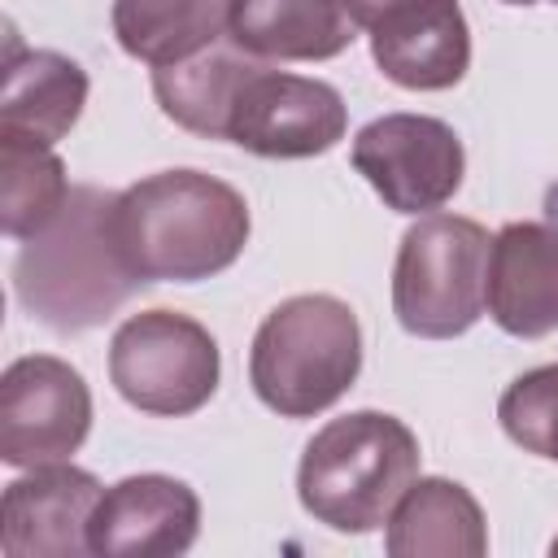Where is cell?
I'll use <instances>...</instances> for the list:
<instances>
[{"label":"cell","instance_id":"cell-1","mask_svg":"<svg viewBox=\"0 0 558 558\" xmlns=\"http://www.w3.org/2000/svg\"><path fill=\"white\" fill-rule=\"evenodd\" d=\"M248 201L205 170H161L113 196V244L140 283H196L248 244Z\"/></svg>","mask_w":558,"mask_h":558},{"label":"cell","instance_id":"cell-2","mask_svg":"<svg viewBox=\"0 0 558 558\" xmlns=\"http://www.w3.org/2000/svg\"><path fill=\"white\" fill-rule=\"evenodd\" d=\"M113 196L70 187L61 214L22 244L13 262L17 301L52 331H87L140 288L113 244Z\"/></svg>","mask_w":558,"mask_h":558},{"label":"cell","instance_id":"cell-3","mask_svg":"<svg viewBox=\"0 0 558 558\" xmlns=\"http://www.w3.org/2000/svg\"><path fill=\"white\" fill-rule=\"evenodd\" d=\"M418 480V436L384 410H353L314 432L296 466L305 514L331 532H375Z\"/></svg>","mask_w":558,"mask_h":558},{"label":"cell","instance_id":"cell-4","mask_svg":"<svg viewBox=\"0 0 558 558\" xmlns=\"http://www.w3.org/2000/svg\"><path fill=\"white\" fill-rule=\"evenodd\" d=\"M362 371V327L349 301L301 292L279 301L248 349V384L257 401L283 418L331 410Z\"/></svg>","mask_w":558,"mask_h":558},{"label":"cell","instance_id":"cell-5","mask_svg":"<svg viewBox=\"0 0 558 558\" xmlns=\"http://www.w3.org/2000/svg\"><path fill=\"white\" fill-rule=\"evenodd\" d=\"M493 235L462 214L418 218L397 248L392 314L410 336L453 340L484 314Z\"/></svg>","mask_w":558,"mask_h":558},{"label":"cell","instance_id":"cell-6","mask_svg":"<svg viewBox=\"0 0 558 558\" xmlns=\"http://www.w3.org/2000/svg\"><path fill=\"white\" fill-rule=\"evenodd\" d=\"M218 340L187 314H131L109 340V379L118 397L144 414L183 418L218 392Z\"/></svg>","mask_w":558,"mask_h":558},{"label":"cell","instance_id":"cell-7","mask_svg":"<svg viewBox=\"0 0 558 558\" xmlns=\"http://www.w3.org/2000/svg\"><path fill=\"white\" fill-rule=\"evenodd\" d=\"M344 126L349 109L331 83L266 70L262 61H253L240 74L222 113V140L240 144L244 153L279 161L318 157L336 148L344 140Z\"/></svg>","mask_w":558,"mask_h":558},{"label":"cell","instance_id":"cell-8","mask_svg":"<svg viewBox=\"0 0 558 558\" xmlns=\"http://www.w3.org/2000/svg\"><path fill=\"white\" fill-rule=\"evenodd\" d=\"M353 170L397 214H432L462 187L466 153L449 122L427 113H384L353 135Z\"/></svg>","mask_w":558,"mask_h":558},{"label":"cell","instance_id":"cell-9","mask_svg":"<svg viewBox=\"0 0 558 558\" xmlns=\"http://www.w3.org/2000/svg\"><path fill=\"white\" fill-rule=\"evenodd\" d=\"M92 432V392L83 375L52 357L26 353L0 375V458L9 466L65 462Z\"/></svg>","mask_w":558,"mask_h":558},{"label":"cell","instance_id":"cell-10","mask_svg":"<svg viewBox=\"0 0 558 558\" xmlns=\"http://www.w3.org/2000/svg\"><path fill=\"white\" fill-rule=\"evenodd\" d=\"M100 480L70 462H44L17 475L0 501V549L9 558H78L92 554L87 523Z\"/></svg>","mask_w":558,"mask_h":558},{"label":"cell","instance_id":"cell-11","mask_svg":"<svg viewBox=\"0 0 558 558\" xmlns=\"http://www.w3.org/2000/svg\"><path fill=\"white\" fill-rule=\"evenodd\" d=\"M201 532V497L174 475H126L100 493L87 545L100 558H170L187 554Z\"/></svg>","mask_w":558,"mask_h":558},{"label":"cell","instance_id":"cell-12","mask_svg":"<svg viewBox=\"0 0 558 558\" xmlns=\"http://www.w3.org/2000/svg\"><path fill=\"white\" fill-rule=\"evenodd\" d=\"M371 57L388 83L410 92H445L471 70V26L458 0H418L392 9L371 31Z\"/></svg>","mask_w":558,"mask_h":558},{"label":"cell","instance_id":"cell-13","mask_svg":"<svg viewBox=\"0 0 558 558\" xmlns=\"http://www.w3.org/2000/svg\"><path fill=\"white\" fill-rule=\"evenodd\" d=\"M484 305L519 340L558 331V227L506 222L488 248Z\"/></svg>","mask_w":558,"mask_h":558},{"label":"cell","instance_id":"cell-14","mask_svg":"<svg viewBox=\"0 0 558 558\" xmlns=\"http://www.w3.org/2000/svg\"><path fill=\"white\" fill-rule=\"evenodd\" d=\"M83 105H87V74L78 61L52 48H22L17 39H9L0 135L57 144L70 135Z\"/></svg>","mask_w":558,"mask_h":558},{"label":"cell","instance_id":"cell-15","mask_svg":"<svg viewBox=\"0 0 558 558\" xmlns=\"http://www.w3.org/2000/svg\"><path fill=\"white\" fill-rule=\"evenodd\" d=\"M392 558H484L488 523L480 501L445 475H418L388 514Z\"/></svg>","mask_w":558,"mask_h":558},{"label":"cell","instance_id":"cell-16","mask_svg":"<svg viewBox=\"0 0 558 558\" xmlns=\"http://www.w3.org/2000/svg\"><path fill=\"white\" fill-rule=\"evenodd\" d=\"M353 31L340 0H235L227 39L257 61H327Z\"/></svg>","mask_w":558,"mask_h":558},{"label":"cell","instance_id":"cell-17","mask_svg":"<svg viewBox=\"0 0 558 558\" xmlns=\"http://www.w3.org/2000/svg\"><path fill=\"white\" fill-rule=\"evenodd\" d=\"M235 0H113V35L144 65H174L231 35Z\"/></svg>","mask_w":558,"mask_h":558},{"label":"cell","instance_id":"cell-18","mask_svg":"<svg viewBox=\"0 0 558 558\" xmlns=\"http://www.w3.org/2000/svg\"><path fill=\"white\" fill-rule=\"evenodd\" d=\"M65 161L52 144L0 135V227L9 240L39 235L65 205Z\"/></svg>","mask_w":558,"mask_h":558},{"label":"cell","instance_id":"cell-19","mask_svg":"<svg viewBox=\"0 0 558 558\" xmlns=\"http://www.w3.org/2000/svg\"><path fill=\"white\" fill-rule=\"evenodd\" d=\"M497 418H501V432H506L519 449L545 458L549 427H554V418H558V362L519 375V379L501 392Z\"/></svg>","mask_w":558,"mask_h":558},{"label":"cell","instance_id":"cell-20","mask_svg":"<svg viewBox=\"0 0 558 558\" xmlns=\"http://www.w3.org/2000/svg\"><path fill=\"white\" fill-rule=\"evenodd\" d=\"M344 4V13H349V22L353 26H362V31H371L379 17H388L392 9H405V4H418V0H340Z\"/></svg>","mask_w":558,"mask_h":558},{"label":"cell","instance_id":"cell-21","mask_svg":"<svg viewBox=\"0 0 558 558\" xmlns=\"http://www.w3.org/2000/svg\"><path fill=\"white\" fill-rule=\"evenodd\" d=\"M545 458H549V462H558V418H554V427H549V445H545Z\"/></svg>","mask_w":558,"mask_h":558},{"label":"cell","instance_id":"cell-22","mask_svg":"<svg viewBox=\"0 0 558 558\" xmlns=\"http://www.w3.org/2000/svg\"><path fill=\"white\" fill-rule=\"evenodd\" d=\"M506 4H536V0H506Z\"/></svg>","mask_w":558,"mask_h":558},{"label":"cell","instance_id":"cell-23","mask_svg":"<svg viewBox=\"0 0 558 558\" xmlns=\"http://www.w3.org/2000/svg\"><path fill=\"white\" fill-rule=\"evenodd\" d=\"M549 549H554V554H558V536H554V545H549Z\"/></svg>","mask_w":558,"mask_h":558}]
</instances>
